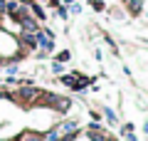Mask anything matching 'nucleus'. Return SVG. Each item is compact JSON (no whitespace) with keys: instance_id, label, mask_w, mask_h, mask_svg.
<instances>
[{"instance_id":"f257e3e1","label":"nucleus","mask_w":148,"mask_h":141,"mask_svg":"<svg viewBox=\"0 0 148 141\" xmlns=\"http://www.w3.org/2000/svg\"><path fill=\"white\" fill-rule=\"evenodd\" d=\"M12 141H45V136L37 134V131H22V134H17Z\"/></svg>"},{"instance_id":"f03ea898","label":"nucleus","mask_w":148,"mask_h":141,"mask_svg":"<svg viewBox=\"0 0 148 141\" xmlns=\"http://www.w3.org/2000/svg\"><path fill=\"white\" fill-rule=\"evenodd\" d=\"M67 59H69V50H64V52L57 55V62H67Z\"/></svg>"},{"instance_id":"7ed1b4c3","label":"nucleus","mask_w":148,"mask_h":141,"mask_svg":"<svg viewBox=\"0 0 148 141\" xmlns=\"http://www.w3.org/2000/svg\"><path fill=\"white\" fill-rule=\"evenodd\" d=\"M91 5H94V10H104V3H101V0H94Z\"/></svg>"},{"instance_id":"20e7f679","label":"nucleus","mask_w":148,"mask_h":141,"mask_svg":"<svg viewBox=\"0 0 148 141\" xmlns=\"http://www.w3.org/2000/svg\"><path fill=\"white\" fill-rule=\"evenodd\" d=\"M64 5H74V3H77V0H62Z\"/></svg>"}]
</instances>
